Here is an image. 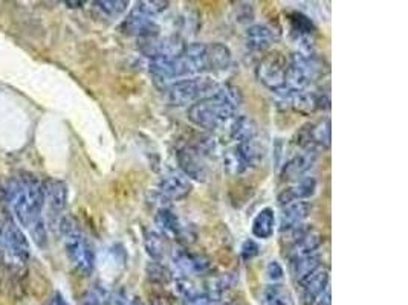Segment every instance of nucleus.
<instances>
[{
  "instance_id": "obj_35",
  "label": "nucleus",
  "mask_w": 408,
  "mask_h": 305,
  "mask_svg": "<svg viewBox=\"0 0 408 305\" xmlns=\"http://www.w3.org/2000/svg\"><path fill=\"white\" fill-rule=\"evenodd\" d=\"M52 305H69V304L66 302V299L62 297L60 293H57L52 299Z\"/></svg>"
},
{
  "instance_id": "obj_22",
  "label": "nucleus",
  "mask_w": 408,
  "mask_h": 305,
  "mask_svg": "<svg viewBox=\"0 0 408 305\" xmlns=\"http://www.w3.org/2000/svg\"><path fill=\"white\" fill-rule=\"evenodd\" d=\"M259 301L261 305H297L293 292L278 282H272L264 287Z\"/></svg>"
},
{
  "instance_id": "obj_12",
  "label": "nucleus",
  "mask_w": 408,
  "mask_h": 305,
  "mask_svg": "<svg viewBox=\"0 0 408 305\" xmlns=\"http://www.w3.org/2000/svg\"><path fill=\"white\" fill-rule=\"evenodd\" d=\"M330 277L326 267H319L309 277L301 280L298 284L300 287V299L301 305H315V302L323 297L324 292L330 287Z\"/></svg>"
},
{
  "instance_id": "obj_20",
  "label": "nucleus",
  "mask_w": 408,
  "mask_h": 305,
  "mask_svg": "<svg viewBox=\"0 0 408 305\" xmlns=\"http://www.w3.org/2000/svg\"><path fill=\"white\" fill-rule=\"evenodd\" d=\"M317 192V180L314 177H303V179L297 180L293 186L283 190L278 194V203L281 206H285L290 202L295 200H306L314 197Z\"/></svg>"
},
{
  "instance_id": "obj_28",
  "label": "nucleus",
  "mask_w": 408,
  "mask_h": 305,
  "mask_svg": "<svg viewBox=\"0 0 408 305\" xmlns=\"http://www.w3.org/2000/svg\"><path fill=\"white\" fill-rule=\"evenodd\" d=\"M95 9L106 18H118L129 8V2L125 0H112V2H95Z\"/></svg>"
},
{
  "instance_id": "obj_32",
  "label": "nucleus",
  "mask_w": 408,
  "mask_h": 305,
  "mask_svg": "<svg viewBox=\"0 0 408 305\" xmlns=\"http://www.w3.org/2000/svg\"><path fill=\"white\" fill-rule=\"evenodd\" d=\"M266 277L272 282H278L283 280L285 277V270L281 267V264L278 261H269L266 265Z\"/></svg>"
},
{
  "instance_id": "obj_30",
  "label": "nucleus",
  "mask_w": 408,
  "mask_h": 305,
  "mask_svg": "<svg viewBox=\"0 0 408 305\" xmlns=\"http://www.w3.org/2000/svg\"><path fill=\"white\" fill-rule=\"evenodd\" d=\"M290 26H293V33L300 38L309 37L315 31L314 23L310 22V18L301 14H293V17H290Z\"/></svg>"
},
{
  "instance_id": "obj_25",
  "label": "nucleus",
  "mask_w": 408,
  "mask_h": 305,
  "mask_svg": "<svg viewBox=\"0 0 408 305\" xmlns=\"http://www.w3.org/2000/svg\"><path fill=\"white\" fill-rule=\"evenodd\" d=\"M319 267H322V258H319L317 253L305 255V257L289 258V270L297 282L305 280L310 273H314Z\"/></svg>"
},
{
  "instance_id": "obj_10",
  "label": "nucleus",
  "mask_w": 408,
  "mask_h": 305,
  "mask_svg": "<svg viewBox=\"0 0 408 305\" xmlns=\"http://www.w3.org/2000/svg\"><path fill=\"white\" fill-rule=\"evenodd\" d=\"M179 80L191 76H200L210 71L208 66V45L190 43L183 45L182 51L174 57Z\"/></svg>"
},
{
  "instance_id": "obj_21",
  "label": "nucleus",
  "mask_w": 408,
  "mask_h": 305,
  "mask_svg": "<svg viewBox=\"0 0 408 305\" xmlns=\"http://www.w3.org/2000/svg\"><path fill=\"white\" fill-rule=\"evenodd\" d=\"M259 134V127L257 122L252 120V117L246 115H236L230 121V136L232 141H236L237 144L251 141L257 137Z\"/></svg>"
},
{
  "instance_id": "obj_5",
  "label": "nucleus",
  "mask_w": 408,
  "mask_h": 305,
  "mask_svg": "<svg viewBox=\"0 0 408 305\" xmlns=\"http://www.w3.org/2000/svg\"><path fill=\"white\" fill-rule=\"evenodd\" d=\"M322 63L314 55L305 52H295L289 58L286 84L278 95L286 96L289 93L303 92L317 76L322 75Z\"/></svg>"
},
{
  "instance_id": "obj_11",
  "label": "nucleus",
  "mask_w": 408,
  "mask_h": 305,
  "mask_svg": "<svg viewBox=\"0 0 408 305\" xmlns=\"http://www.w3.org/2000/svg\"><path fill=\"white\" fill-rule=\"evenodd\" d=\"M290 235V249H289V258L294 257H305V255L315 253L324 241L322 232L314 229L312 226L301 224L295 229H290L286 232Z\"/></svg>"
},
{
  "instance_id": "obj_16",
  "label": "nucleus",
  "mask_w": 408,
  "mask_h": 305,
  "mask_svg": "<svg viewBox=\"0 0 408 305\" xmlns=\"http://www.w3.org/2000/svg\"><path fill=\"white\" fill-rule=\"evenodd\" d=\"M173 265L181 275H202L210 270V260L200 253H193L186 249L174 251L171 255Z\"/></svg>"
},
{
  "instance_id": "obj_24",
  "label": "nucleus",
  "mask_w": 408,
  "mask_h": 305,
  "mask_svg": "<svg viewBox=\"0 0 408 305\" xmlns=\"http://www.w3.org/2000/svg\"><path fill=\"white\" fill-rule=\"evenodd\" d=\"M144 248L153 261L161 263L170 252L169 238L158 231H145Z\"/></svg>"
},
{
  "instance_id": "obj_29",
  "label": "nucleus",
  "mask_w": 408,
  "mask_h": 305,
  "mask_svg": "<svg viewBox=\"0 0 408 305\" xmlns=\"http://www.w3.org/2000/svg\"><path fill=\"white\" fill-rule=\"evenodd\" d=\"M110 298V293L100 287V285H95L94 289L87 290L83 298L80 299V305H108Z\"/></svg>"
},
{
  "instance_id": "obj_19",
  "label": "nucleus",
  "mask_w": 408,
  "mask_h": 305,
  "mask_svg": "<svg viewBox=\"0 0 408 305\" xmlns=\"http://www.w3.org/2000/svg\"><path fill=\"white\" fill-rule=\"evenodd\" d=\"M276 40H277L276 29L265 23L252 25L245 33V43L251 51H266Z\"/></svg>"
},
{
  "instance_id": "obj_27",
  "label": "nucleus",
  "mask_w": 408,
  "mask_h": 305,
  "mask_svg": "<svg viewBox=\"0 0 408 305\" xmlns=\"http://www.w3.org/2000/svg\"><path fill=\"white\" fill-rule=\"evenodd\" d=\"M231 51L223 43L208 45V66L210 71H227L231 66Z\"/></svg>"
},
{
  "instance_id": "obj_3",
  "label": "nucleus",
  "mask_w": 408,
  "mask_h": 305,
  "mask_svg": "<svg viewBox=\"0 0 408 305\" xmlns=\"http://www.w3.org/2000/svg\"><path fill=\"white\" fill-rule=\"evenodd\" d=\"M60 231L64 238L66 255L74 269L83 277H89L95 269V252L92 244L72 219L60 220Z\"/></svg>"
},
{
  "instance_id": "obj_23",
  "label": "nucleus",
  "mask_w": 408,
  "mask_h": 305,
  "mask_svg": "<svg viewBox=\"0 0 408 305\" xmlns=\"http://www.w3.org/2000/svg\"><path fill=\"white\" fill-rule=\"evenodd\" d=\"M45 185V203L52 214H60L67 203V186L60 180H50Z\"/></svg>"
},
{
  "instance_id": "obj_14",
  "label": "nucleus",
  "mask_w": 408,
  "mask_h": 305,
  "mask_svg": "<svg viewBox=\"0 0 408 305\" xmlns=\"http://www.w3.org/2000/svg\"><path fill=\"white\" fill-rule=\"evenodd\" d=\"M154 224H157L158 232L165 235L167 238H174L181 243H190L188 237L190 235V228H187L186 224H182L181 219L174 214L171 209L161 206L158 212L154 214Z\"/></svg>"
},
{
  "instance_id": "obj_7",
  "label": "nucleus",
  "mask_w": 408,
  "mask_h": 305,
  "mask_svg": "<svg viewBox=\"0 0 408 305\" xmlns=\"http://www.w3.org/2000/svg\"><path fill=\"white\" fill-rule=\"evenodd\" d=\"M265 154L266 150L264 144L259 141V137H254V139L240 142L228 150L223 156V163L231 174H242L259 166L264 162Z\"/></svg>"
},
{
  "instance_id": "obj_8",
  "label": "nucleus",
  "mask_w": 408,
  "mask_h": 305,
  "mask_svg": "<svg viewBox=\"0 0 408 305\" xmlns=\"http://www.w3.org/2000/svg\"><path fill=\"white\" fill-rule=\"evenodd\" d=\"M0 251L9 261L23 264L29 258V243L18 224L0 217Z\"/></svg>"
},
{
  "instance_id": "obj_26",
  "label": "nucleus",
  "mask_w": 408,
  "mask_h": 305,
  "mask_svg": "<svg viewBox=\"0 0 408 305\" xmlns=\"http://www.w3.org/2000/svg\"><path fill=\"white\" fill-rule=\"evenodd\" d=\"M276 231V212L272 208H264L252 220L251 232L259 240H268Z\"/></svg>"
},
{
  "instance_id": "obj_1",
  "label": "nucleus",
  "mask_w": 408,
  "mask_h": 305,
  "mask_svg": "<svg viewBox=\"0 0 408 305\" xmlns=\"http://www.w3.org/2000/svg\"><path fill=\"white\" fill-rule=\"evenodd\" d=\"M6 200L17 223L29 234L38 248H46L47 229L43 217L45 185L31 174H21L8 182Z\"/></svg>"
},
{
  "instance_id": "obj_2",
  "label": "nucleus",
  "mask_w": 408,
  "mask_h": 305,
  "mask_svg": "<svg viewBox=\"0 0 408 305\" xmlns=\"http://www.w3.org/2000/svg\"><path fill=\"white\" fill-rule=\"evenodd\" d=\"M244 103L240 88L232 84H219L211 96L188 107V120L207 132H215L236 116Z\"/></svg>"
},
{
  "instance_id": "obj_13",
  "label": "nucleus",
  "mask_w": 408,
  "mask_h": 305,
  "mask_svg": "<svg viewBox=\"0 0 408 305\" xmlns=\"http://www.w3.org/2000/svg\"><path fill=\"white\" fill-rule=\"evenodd\" d=\"M193 191V182L182 173H170L164 175L157 186L159 199L167 202H179Z\"/></svg>"
},
{
  "instance_id": "obj_9",
  "label": "nucleus",
  "mask_w": 408,
  "mask_h": 305,
  "mask_svg": "<svg viewBox=\"0 0 408 305\" xmlns=\"http://www.w3.org/2000/svg\"><path fill=\"white\" fill-rule=\"evenodd\" d=\"M289 58L278 51L269 52L261 58L256 69V75L259 81L268 87L271 92L280 93L286 84Z\"/></svg>"
},
{
  "instance_id": "obj_31",
  "label": "nucleus",
  "mask_w": 408,
  "mask_h": 305,
  "mask_svg": "<svg viewBox=\"0 0 408 305\" xmlns=\"http://www.w3.org/2000/svg\"><path fill=\"white\" fill-rule=\"evenodd\" d=\"M147 273H149V278L154 282H161V284H165V282H169L170 278H171V273L170 270L165 267L164 264L158 263V261H150L149 265H147Z\"/></svg>"
},
{
  "instance_id": "obj_15",
  "label": "nucleus",
  "mask_w": 408,
  "mask_h": 305,
  "mask_svg": "<svg viewBox=\"0 0 408 305\" xmlns=\"http://www.w3.org/2000/svg\"><path fill=\"white\" fill-rule=\"evenodd\" d=\"M178 163L182 170V174L187 175L190 180L207 182L208 168L203 161V156L193 149L187 146L178 153Z\"/></svg>"
},
{
  "instance_id": "obj_33",
  "label": "nucleus",
  "mask_w": 408,
  "mask_h": 305,
  "mask_svg": "<svg viewBox=\"0 0 408 305\" xmlns=\"http://www.w3.org/2000/svg\"><path fill=\"white\" fill-rule=\"evenodd\" d=\"M242 258L245 261H249L252 258H256L260 253V246L254 240H246L244 244H242Z\"/></svg>"
},
{
  "instance_id": "obj_17",
  "label": "nucleus",
  "mask_w": 408,
  "mask_h": 305,
  "mask_svg": "<svg viewBox=\"0 0 408 305\" xmlns=\"http://www.w3.org/2000/svg\"><path fill=\"white\" fill-rule=\"evenodd\" d=\"M315 162H317V151L303 150L301 153H297L295 156L290 157V159L283 165V168H281V177L289 182H297L300 179H303Z\"/></svg>"
},
{
  "instance_id": "obj_4",
  "label": "nucleus",
  "mask_w": 408,
  "mask_h": 305,
  "mask_svg": "<svg viewBox=\"0 0 408 305\" xmlns=\"http://www.w3.org/2000/svg\"><path fill=\"white\" fill-rule=\"evenodd\" d=\"M169 2H161V0L138 2L123 21L121 31L128 35H135L140 38L159 34L157 18L169 8Z\"/></svg>"
},
{
  "instance_id": "obj_6",
  "label": "nucleus",
  "mask_w": 408,
  "mask_h": 305,
  "mask_svg": "<svg viewBox=\"0 0 408 305\" xmlns=\"http://www.w3.org/2000/svg\"><path fill=\"white\" fill-rule=\"evenodd\" d=\"M219 83L215 78L200 75V76H191V78H183L176 83H173L167 88V96L169 101L173 105H191L194 103H198L203 98H208L217 88Z\"/></svg>"
},
{
  "instance_id": "obj_34",
  "label": "nucleus",
  "mask_w": 408,
  "mask_h": 305,
  "mask_svg": "<svg viewBox=\"0 0 408 305\" xmlns=\"http://www.w3.org/2000/svg\"><path fill=\"white\" fill-rule=\"evenodd\" d=\"M315 305H332V299H330V287L324 292L323 297L315 302Z\"/></svg>"
},
{
  "instance_id": "obj_18",
  "label": "nucleus",
  "mask_w": 408,
  "mask_h": 305,
  "mask_svg": "<svg viewBox=\"0 0 408 305\" xmlns=\"http://www.w3.org/2000/svg\"><path fill=\"white\" fill-rule=\"evenodd\" d=\"M310 209H312L310 208V205L305 200H295L281 206L280 231L285 234L290 229L298 228L301 224H305V221L310 215Z\"/></svg>"
}]
</instances>
